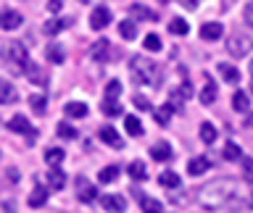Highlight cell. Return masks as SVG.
I'll list each match as a JSON object with an SVG mask.
<instances>
[{
    "label": "cell",
    "instance_id": "cell-36",
    "mask_svg": "<svg viewBox=\"0 0 253 213\" xmlns=\"http://www.w3.org/2000/svg\"><path fill=\"white\" fill-rule=\"evenodd\" d=\"M201 103H203V106H211V103H216V87H213V82L203 87V92H201Z\"/></svg>",
    "mask_w": 253,
    "mask_h": 213
},
{
    "label": "cell",
    "instance_id": "cell-8",
    "mask_svg": "<svg viewBox=\"0 0 253 213\" xmlns=\"http://www.w3.org/2000/svg\"><path fill=\"white\" fill-rule=\"evenodd\" d=\"M77 197H79L82 203H92V200H98V189H95L87 179L79 177V179H77Z\"/></svg>",
    "mask_w": 253,
    "mask_h": 213
},
{
    "label": "cell",
    "instance_id": "cell-17",
    "mask_svg": "<svg viewBox=\"0 0 253 213\" xmlns=\"http://www.w3.org/2000/svg\"><path fill=\"white\" fill-rule=\"evenodd\" d=\"M47 184H50L53 189H63V184H66V174H63L58 166H53V169L47 171Z\"/></svg>",
    "mask_w": 253,
    "mask_h": 213
},
{
    "label": "cell",
    "instance_id": "cell-41",
    "mask_svg": "<svg viewBox=\"0 0 253 213\" xmlns=\"http://www.w3.org/2000/svg\"><path fill=\"white\" fill-rule=\"evenodd\" d=\"M145 50H150V53L161 50V37H158V35H148L145 37Z\"/></svg>",
    "mask_w": 253,
    "mask_h": 213
},
{
    "label": "cell",
    "instance_id": "cell-12",
    "mask_svg": "<svg viewBox=\"0 0 253 213\" xmlns=\"http://www.w3.org/2000/svg\"><path fill=\"white\" fill-rule=\"evenodd\" d=\"M221 32H224V27H221L219 21H209V24L201 27V37L206 39V42H213V39L221 37Z\"/></svg>",
    "mask_w": 253,
    "mask_h": 213
},
{
    "label": "cell",
    "instance_id": "cell-19",
    "mask_svg": "<svg viewBox=\"0 0 253 213\" xmlns=\"http://www.w3.org/2000/svg\"><path fill=\"white\" fill-rule=\"evenodd\" d=\"M219 74H221V79H224V82H229V84H237V82H240V71H237L235 66H229V63H219Z\"/></svg>",
    "mask_w": 253,
    "mask_h": 213
},
{
    "label": "cell",
    "instance_id": "cell-4",
    "mask_svg": "<svg viewBox=\"0 0 253 213\" xmlns=\"http://www.w3.org/2000/svg\"><path fill=\"white\" fill-rule=\"evenodd\" d=\"M227 50H229V55H232V58H245V55L253 50V37L245 35V32H237V35L229 37Z\"/></svg>",
    "mask_w": 253,
    "mask_h": 213
},
{
    "label": "cell",
    "instance_id": "cell-34",
    "mask_svg": "<svg viewBox=\"0 0 253 213\" xmlns=\"http://www.w3.org/2000/svg\"><path fill=\"white\" fill-rule=\"evenodd\" d=\"M187 21L185 19H171L169 21V32H171V35H177V37H182V35H187Z\"/></svg>",
    "mask_w": 253,
    "mask_h": 213
},
{
    "label": "cell",
    "instance_id": "cell-9",
    "mask_svg": "<svg viewBox=\"0 0 253 213\" xmlns=\"http://www.w3.org/2000/svg\"><path fill=\"white\" fill-rule=\"evenodd\" d=\"M111 55V42L108 39H98V42L90 45V58L98 63H106V58Z\"/></svg>",
    "mask_w": 253,
    "mask_h": 213
},
{
    "label": "cell",
    "instance_id": "cell-45",
    "mask_svg": "<svg viewBox=\"0 0 253 213\" xmlns=\"http://www.w3.org/2000/svg\"><path fill=\"white\" fill-rule=\"evenodd\" d=\"M177 3L182 8H187V11H195V8H198V0H177Z\"/></svg>",
    "mask_w": 253,
    "mask_h": 213
},
{
    "label": "cell",
    "instance_id": "cell-43",
    "mask_svg": "<svg viewBox=\"0 0 253 213\" xmlns=\"http://www.w3.org/2000/svg\"><path fill=\"white\" fill-rule=\"evenodd\" d=\"M134 106H137L140 110H153V106H150V100H145L142 95H134Z\"/></svg>",
    "mask_w": 253,
    "mask_h": 213
},
{
    "label": "cell",
    "instance_id": "cell-29",
    "mask_svg": "<svg viewBox=\"0 0 253 213\" xmlns=\"http://www.w3.org/2000/svg\"><path fill=\"white\" fill-rule=\"evenodd\" d=\"M232 108L237 110V113H245V110L251 108L248 106V95H245V92H235L232 95Z\"/></svg>",
    "mask_w": 253,
    "mask_h": 213
},
{
    "label": "cell",
    "instance_id": "cell-23",
    "mask_svg": "<svg viewBox=\"0 0 253 213\" xmlns=\"http://www.w3.org/2000/svg\"><path fill=\"white\" fill-rule=\"evenodd\" d=\"M150 155H153L156 161H169V158H171V147L166 145V142H156L153 150H150Z\"/></svg>",
    "mask_w": 253,
    "mask_h": 213
},
{
    "label": "cell",
    "instance_id": "cell-6",
    "mask_svg": "<svg viewBox=\"0 0 253 213\" xmlns=\"http://www.w3.org/2000/svg\"><path fill=\"white\" fill-rule=\"evenodd\" d=\"M100 205H103V211H106V213H124L126 211V200L122 195H103Z\"/></svg>",
    "mask_w": 253,
    "mask_h": 213
},
{
    "label": "cell",
    "instance_id": "cell-46",
    "mask_svg": "<svg viewBox=\"0 0 253 213\" xmlns=\"http://www.w3.org/2000/svg\"><path fill=\"white\" fill-rule=\"evenodd\" d=\"M245 21H248V24H253V3H248V5H245Z\"/></svg>",
    "mask_w": 253,
    "mask_h": 213
},
{
    "label": "cell",
    "instance_id": "cell-39",
    "mask_svg": "<svg viewBox=\"0 0 253 213\" xmlns=\"http://www.w3.org/2000/svg\"><path fill=\"white\" fill-rule=\"evenodd\" d=\"M171 106H161V108H156V121L158 124H169V118H171Z\"/></svg>",
    "mask_w": 253,
    "mask_h": 213
},
{
    "label": "cell",
    "instance_id": "cell-11",
    "mask_svg": "<svg viewBox=\"0 0 253 213\" xmlns=\"http://www.w3.org/2000/svg\"><path fill=\"white\" fill-rule=\"evenodd\" d=\"M16 100H19L16 87L8 79H0V106H8V103H16Z\"/></svg>",
    "mask_w": 253,
    "mask_h": 213
},
{
    "label": "cell",
    "instance_id": "cell-48",
    "mask_svg": "<svg viewBox=\"0 0 253 213\" xmlns=\"http://www.w3.org/2000/svg\"><path fill=\"white\" fill-rule=\"evenodd\" d=\"M251 92H253V76H251Z\"/></svg>",
    "mask_w": 253,
    "mask_h": 213
},
{
    "label": "cell",
    "instance_id": "cell-32",
    "mask_svg": "<svg viewBox=\"0 0 253 213\" xmlns=\"http://www.w3.org/2000/svg\"><path fill=\"white\" fill-rule=\"evenodd\" d=\"M63 27H66V21H63V19H50V21H45V35H58V32H63Z\"/></svg>",
    "mask_w": 253,
    "mask_h": 213
},
{
    "label": "cell",
    "instance_id": "cell-25",
    "mask_svg": "<svg viewBox=\"0 0 253 213\" xmlns=\"http://www.w3.org/2000/svg\"><path fill=\"white\" fill-rule=\"evenodd\" d=\"M124 129H126V134H132V137H140V134H142V124H140V118L126 116V118H124Z\"/></svg>",
    "mask_w": 253,
    "mask_h": 213
},
{
    "label": "cell",
    "instance_id": "cell-1",
    "mask_svg": "<svg viewBox=\"0 0 253 213\" xmlns=\"http://www.w3.org/2000/svg\"><path fill=\"white\" fill-rule=\"evenodd\" d=\"M237 195V181L235 179H213L206 187H201L198 192V203L206 211H216L232 203V197Z\"/></svg>",
    "mask_w": 253,
    "mask_h": 213
},
{
    "label": "cell",
    "instance_id": "cell-30",
    "mask_svg": "<svg viewBox=\"0 0 253 213\" xmlns=\"http://www.w3.org/2000/svg\"><path fill=\"white\" fill-rule=\"evenodd\" d=\"M45 200H47V192H45L42 187H35V189H32V195H29V205H32V208L45 205Z\"/></svg>",
    "mask_w": 253,
    "mask_h": 213
},
{
    "label": "cell",
    "instance_id": "cell-33",
    "mask_svg": "<svg viewBox=\"0 0 253 213\" xmlns=\"http://www.w3.org/2000/svg\"><path fill=\"white\" fill-rule=\"evenodd\" d=\"M158 181H161V187H169V189L179 187V177L174 171H164L161 177H158Z\"/></svg>",
    "mask_w": 253,
    "mask_h": 213
},
{
    "label": "cell",
    "instance_id": "cell-27",
    "mask_svg": "<svg viewBox=\"0 0 253 213\" xmlns=\"http://www.w3.org/2000/svg\"><path fill=\"white\" fill-rule=\"evenodd\" d=\"M29 106H32V110H35V113L42 116L45 110H47V98H45V95H32V98H29Z\"/></svg>",
    "mask_w": 253,
    "mask_h": 213
},
{
    "label": "cell",
    "instance_id": "cell-13",
    "mask_svg": "<svg viewBox=\"0 0 253 213\" xmlns=\"http://www.w3.org/2000/svg\"><path fill=\"white\" fill-rule=\"evenodd\" d=\"M211 169V161H209V158H190V161H187V171L190 174H193V177H201V174H206V171H209Z\"/></svg>",
    "mask_w": 253,
    "mask_h": 213
},
{
    "label": "cell",
    "instance_id": "cell-47",
    "mask_svg": "<svg viewBox=\"0 0 253 213\" xmlns=\"http://www.w3.org/2000/svg\"><path fill=\"white\" fill-rule=\"evenodd\" d=\"M248 203H251V208H253V192H251V200H248Z\"/></svg>",
    "mask_w": 253,
    "mask_h": 213
},
{
    "label": "cell",
    "instance_id": "cell-2",
    "mask_svg": "<svg viewBox=\"0 0 253 213\" xmlns=\"http://www.w3.org/2000/svg\"><path fill=\"white\" fill-rule=\"evenodd\" d=\"M129 71H132V79L137 84H148V87H156L161 82V66L153 61H148L145 55H132L129 61Z\"/></svg>",
    "mask_w": 253,
    "mask_h": 213
},
{
    "label": "cell",
    "instance_id": "cell-38",
    "mask_svg": "<svg viewBox=\"0 0 253 213\" xmlns=\"http://www.w3.org/2000/svg\"><path fill=\"white\" fill-rule=\"evenodd\" d=\"M224 158H227V161H240L243 153H240V147H237L235 142H227V145H224Z\"/></svg>",
    "mask_w": 253,
    "mask_h": 213
},
{
    "label": "cell",
    "instance_id": "cell-3",
    "mask_svg": "<svg viewBox=\"0 0 253 213\" xmlns=\"http://www.w3.org/2000/svg\"><path fill=\"white\" fill-rule=\"evenodd\" d=\"M3 61L11 66V71H16V74H24V69H27V63H29V53H27V47H24L21 42H5V47H3Z\"/></svg>",
    "mask_w": 253,
    "mask_h": 213
},
{
    "label": "cell",
    "instance_id": "cell-21",
    "mask_svg": "<svg viewBox=\"0 0 253 213\" xmlns=\"http://www.w3.org/2000/svg\"><path fill=\"white\" fill-rule=\"evenodd\" d=\"M63 158H66V153H63L61 147H47L45 150V161H47V166H58V163H63Z\"/></svg>",
    "mask_w": 253,
    "mask_h": 213
},
{
    "label": "cell",
    "instance_id": "cell-20",
    "mask_svg": "<svg viewBox=\"0 0 253 213\" xmlns=\"http://www.w3.org/2000/svg\"><path fill=\"white\" fill-rule=\"evenodd\" d=\"M140 208H142V213H164L161 203H158L156 197H145V195L140 197Z\"/></svg>",
    "mask_w": 253,
    "mask_h": 213
},
{
    "label": "cell",
    "instance_id": "cell-35",
    "mask_svg": "<svg viewBox=\"0 0 253 213\" xmlns=\"http://www.w3.org/2000/svg\"><path fill=\"white\" fill-rule=\"evenodd\" d=\"M47 58H50L53 63H63L66 61V53H63L61 45H47Z\"/></svg>",
    "mask_w": 253,
    "mask_h": 213
},
{
    "label": "cell",
    "instance_id": "cell-37",
    "mask_svg": "<svg viewBox=\"0 0 253 213\" xmlns=\"http://www.w3.org/2000/svg\"><path fill=\"white\" fill-rule=\"evenodd\" d=\"M103 113H106V116H119V113H122L119 100H106V98H103Z\"/></svg>",
    "mask_w": 253,
    "mask_h": 213
},
{
    "label": "cell",
    "instance_id": "cell-15",
    "mask_svg": "<svg viewBox=\"0 0 253 213\" xmlns=\"http://www.w3.org/2000/svg\"><path fill=\"white\" fill-rule=\"evenodd\" d=\"M129 13L134 16V19H140V21H156V19H158L156 11H150V8L140 5V3H132V5H129Z\"/></svg>",
    "mask_w": 253,
    "mask_h": 213
},
{
    "label": "cell",
    "instance_id": "cell-24",
    "mask_svg": "<svg viewBox=\"0 0 253 213\" xmlns=\"http://www.w3.org/2000/svg\"><path fill=\"white\" fill-rule=\"evenodd\" d=\"M126 171H129V177H132V179H137V181L148 179V169H145V163H142V161H132Z\"/></svg>",
    "mask_w": 253,
    "mask_h": 213
},
{
    "label": "cell",
    "instance_id": "cell-18",
    "mask_svg": "<svg viewBox=\"0 0 253 213\" xmlns=\"http://www.w3.org/2000/svg\"><path fill=\"white\" fill-rule=\"evenodd\" d=\"M24 74H27V76H29L35 84H45V79H47V76H45V71L40 69L35 61H29V63H27V69H24Z\"/></svg>",
    "mask_w": 253,
    "mask_h": 213
},
{
    "label": "cell",
    "instance_id": "cell-44",
    "mask_svg": "<svg viewBox=\"0 0 253 213\" xmlns=\"http://www.w3.org/2000/svg\"><path fill=\"white\" fill-rule=\"evenodd\" d=\"M61 8H63V0H47V11L50 13H58Z\"/></svg>",
    "mask_w": 253,
    "mask_h": 213
},
{
    "label": "cell",
    "instance_id": "cell-14",
    "mask_svg": "<svg viewBox=\"0 0 253 213\" xmlns=\"http://www.w3.org/2000/svg\"><path fill=\"white\" fill-rule=\"evenodd\" d=\"M98 137L106 142V145H111V147H122V137H119V132L114 129V126H103V129L98 132Z\"/></svg>",
    "mask_w": 253,
    "mask_h": 213
},
{
    "label": "cell",
    "instance_id": "cell-22",
    "mask_svg": "<svg viewBox=\"0 0 253 213\" xmlns=\"http://www.w3.org/2000/svg\"><path fill=\"white\" fill-rule=\"evenodd\" d=\"M201 140L206 142V145H213V142H216V126H213L211 121L201 124Z\"/></svg>",
    "mask_w": 253,
    "mask_h": 213
},
{
    "label": "cell",
    "instance_id": "cell-7",
    "mask_svg": "<svg viewBox=\"0 0 253 213\" xmlns=\"http://www.w3.org/2000/svg\"><path fill=\"white\" fill-rule=\"evenodd\" d=\"M21 24H24V19H21L19 11H0V29L13 32V29H19Z\"/></svg>",
    "mask_w": 253,
    "mask_h": 213
},
{
    "label": "cell",
    "instance_id": "cell-40",
    "mask_svg": "<svg viewBox=\"0 0 253 213\" xmlns=\"http://www.w3.org/2000/svg\"><path fill=\"white\" fill-rule=\"evenodd\" d=\"M55 132H58V137H63V140H74L77 137V129H74V126H71V124H58V129H55Z\"/></svg>",
    "mask_w": 253,
    "mask_h": 213
},
{
    "label": "cell",
    "instance_id": "cell-49",
    "mask_svg": "<svg viewBox=\"0 0 253 213\" xmlns=\"http://www.w3.org/2000/svg\"><path fill=\"white\" fill-rule=\"evenodd\" d=\"M79 3H90V0H79Z\"/></svg>",
    "mask_w": 253,
    "mask_h": 213
},
{
    "label": "cell",
    "instance_id": "cell-10",
    "mask_svg": "<svg viewBox=\"0 0 253 213\" xmlns=\"http://www.w3.org/2000/svg\"><path fill=\"white\" fill-rule=\"evenodd\" d=\"M8 129L16 132V134H27V137H35V129H32V124H29L21 113H16L11 121H8Z\"/></svg>",
    "mask_w": 253,
    "mask_h": 213
},
{
    "label": "cell",
    "instance_id": "cell-31",
    "mask_svg": "<svg viewBox=\"0 0 253 213\" xmlns=\"http://www.w3.org/2000/svg\"><path fill=\"white\" fill-rule=\"evenodd\" d=\"M119 35H122L124 39H134V35H137V27H134V21L124 19L122 24H119Z\"/></svg>",
    "mask_w": 253,
    "mask_h": 213
},
{
    "label": "cell",
    "instance_id": "cell-42",
    "mask_svg": "<svg viewBox=\"0 0 253 213\" xmlns=\"http://www.w3.org/2000/svg\"><path fill=\"white\" fill-rule=\"evenodd\" d=\"M240 161H243V171H245V179H248V181H253V161H251V158H240Z\"/></svg>",
    "mask_w": 253,
    "mask_h": 213
},
{
    "label": "cell",
    "instance_id": "cell-28",
    "mask_svg": "<svg viewBox=\"0 0 253 213\" xmlns=\"http://www.w3.org/2000/svg\"><path fill=\"white\" fill-rule=\"evenodd\" d=\"M119 95H122V82H119V79H111V82L106 84V95H103V98L106 100H119Z\"/></svg>",
    "mask_w": 253,
    "mask_h": 213
},
{
    "label": "cell",
    "instance_id": "cell-26",
    "mask_svg": "<svg viewBox=\"0 0 253 213\" xmlns=\"http://www.w3.org/2000/svg\"><path fill=\"white\" fill-rule=\"evenodd\" d=\"M98 179L103 181V184H114V181L119 179V169H116V166H106V169H100Z\"/></svg>",
    "mask_w": 253,
    "mask_h": 213
},
{
    "label": "cell",
    "instance_id": "cell-16",
    "mask_svg": "<svg viewBox=\"0 0 253 213\" xmlns=\"http://www.w3.org/2000/svg\"><path fill=\"white\" fill-rule=\"evenodd\" d=\"M63 113H66L69 118H84L87 116V103H77V100H71L63 106Z\"/></svg>",
    "mask_w": 253,
    "mask_h": 213
},
{
    "label": "cell",
    "instance_id": "cell-5",
    "mask_svg": "<svg viewBox=\"0 0 253 213\" xmlns=\"http://www.w3.org/2000/svg\"><path fill=\"white\" fill-rule=\"evenodd\" d=\"M111 8H106V5H98L95 11L90 13V27L95 29V32H100V29H106L108 24H111Z\"/></svg>",
    "mask_w": 253,
    "mask_h": 213
}]
</instances>
